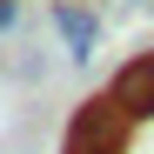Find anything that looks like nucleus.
Segmentation results:
<instances>
[{"instance_id":"nucleus-1","label":"nucleus","mask_w":154,"mask_h":154,"mask_svg":"<svg viewBox=\"0 0 154 154\" xmlns=\"http://www.w3.org/2000/svg\"><path fill=\"white\" fill-rule=\"evenodd\" d=\"M127 141H134V114H127L114 94H94V100L74 107L60 154H127Z\"/></svg>"},{"instance_id":"nucleus-3","label":"nucleus","mask_w":154,"mask_h":154,"mask_svg":"<svg viewBox=\"0 0 154 154\" xmlns=\"http://www.w3.org/2000/svg\"><path fill=\"white\" fill-rule=\"evenodd\" d=\"M54 27H60V40H67V60L87 67L94 47H100V14L81 7V0H60V7H54Z\"/></svg>"},{"instance_id":"nucleus-4","label":"nucleus","mask_w":154,"mask_h":154,"mask_svg":"<svg viewBox=\"0 0 154 154\" xmlns=\"http://www.w3.org/2000/svg\"><path fill=\"white\" fill-rule=\"evenodd\" d=\"M20 27V0H0V34H14Z\"/></svg>"},{"instance_id":"nucleus-2","label":"nucleus","mask_w":154,"mask_h":154,"mask_svg":"<svg viewBox=\"0 0 154 154\" xmlns=\"http://www.w3.org/2000/svg\"><path fill=\"white\" fill-rule=\"evenodd\" d=\"M107 94H114L134 121H154V47L134 54V60H121V74L107 81Z\"/></svg>"},{"instance_id":"nucleus-5","label":"nucleus","mask_w":154,"mask_h":154,"mask_svg":"<svg viewBox=\"0 0 154 154\" xmlns=\"http://www.w3.org/2000/svg\"><path fill=\"white\" fill-rule=\"evenodd\" d=\"M141 7H154V0H141Z\"/></svg>"}]
</instances>
